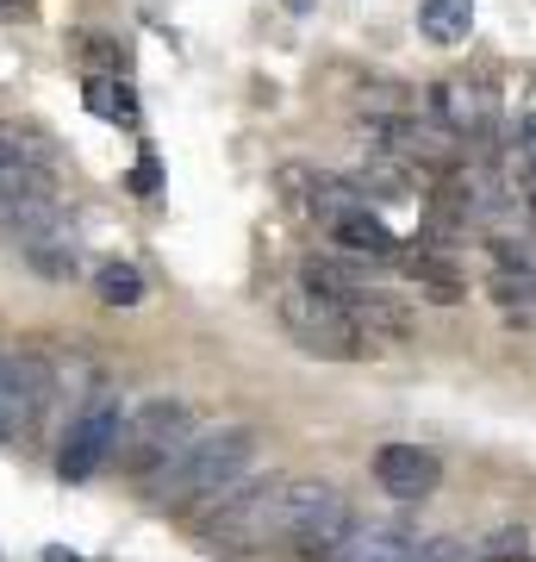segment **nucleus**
<instances>
[{
  "mask_svg": "<svg viewBox=\"0 0 536 562\" xmlns=\"http://www.w3.org/2000/svg\"><path fill=\"white\" fill-rule=\"evenodd\" d=\"M256 462V431L250 425H219V431H199L175 450V457L144 475V494L157 506H206L219 501L225 487H238Z\"/></svg>",
  "mask_w": 536,
  "mask_h": 562,
  "instance_id": "obj_1",
  "label": "nucleus"
},
{
  "mask_svg": "<svg viewBox=\"0 0 536 562\" xmlns=\"http://www.w3.org/2000/svg\"><path fill=\"white\" fill-rule=\"evenodd\" d=\"M350 501H343L331 482H281V506H275V543L281 550H299V557L324 562L350 538Z\"/></svg>",
  "mask_w": 536,
  "mask_h": 562,
  "instance_id": "obj_2",
  "label": "nucleus"
},
{
  "mask_svg": "<svg viewBox=\"0 0 536 562\" xmlns=\"http://www.w3.org/2000/svg\"><path fill=\"white\" fill-rule=\"evenodd\" d=\"M275 319H281V331H287V338H294L306 357L356 362L362 350H368V331L350 319V306H343V301H324V294H312L306 281H299V288H287V294L275 301Z\"/></svg>",
  "mask_w": 536,
  "mask_h": 562,
  "instance_id": "obj_3",
  "label": "nucleus"
},
{
  "mask_svg": "<svg viewBox=\"0 0 536 562\" xmlns=\"http://www.w3.org/2000/svg\"><path fill=\"white\" fill-rule=\"evenodd\" d=\"M213 513L199 519V538L225 550V557H256L275 543V506H281V482H256V487H225L219 501H206Z\"/></svg>",
  "mask_w": 536,
  "mask_h": 562,
  "instance_id": "obj_4",
  "label": "nucleus"
},
{
  "mask_svg": "<svg viewBox=\"0 0 536 562\" xmlns=\"http://www.w3.org/2000/svg\"><path fill=\"white\" fill-rule=\"evenodd\" d=\"M187 438H194V413H187V406L181 401H144L138 413H125L113 462H119L125 475H150V469H162Z\"/></svg>",
  "mask_w": 536,
  "mask_h": 562,
  "instance_id": "obj_5",
  "label": "nucleus"
},
{
  "mask_svg": "<svg viewBox=\"0 0 536 562\" xmlns=\"http://www.w3.org/2000/svg\"><path fill=\"white\" fill-rule=\"evenodd\" d=\"M50 394H57V375L38 350H13L0 357V443H25L38 431V419L50 413Z\"/></svg>",
  "mask_w": 536,
  "mask_h": 562,
  "instance_id": "obj_6",
  "label": "nucleus"
},
{
  "mask_svg": "<svg viewBox=\"0 0 536 562\" xmlns=\"http://www.w3.org/2000/svg\"><path fill=\"white\" fill-rule=\"evenodd\" d=\"M119 425H125L119 394H88L81 413L69 419V431H62V450H57V475L62 482H88V475H100V469L113 462Z\"/></svg>",
  "mask_w": 536,
  "mask_h": 562,
  "instance_id": "obj_7",
  "label": "nucleus"
},
{
  "mask_svg": "<svg viewBox=\"0 0 536 562\" xmlns=\"http://www.w3.org/2000/svg\"><path fill=\"white\" fill-rule=\"evenodd\" d=\"M62 220L57 206V188L44 176L38 162H20V169H0V238H20L32 244L38 232Z\"/></svg>",
  "mask_w": 536,
  "mask_h": 562,
  "instance_id": "obj_8",
  "label": "nucleus"
},
{
  "mask_svg": "<svg viewBox=\"0 0 536 562\" xmlns=\"http://www.w3.org/2000/svg\"><path fill=\"white\" fill-rule=\"evenodd\" d=\"M380 150L399 157L406 169H424V176H449L461 162V138L437 120H418V113H399V120L380 125Z\"/></svg>",
  "mask_w": 536,
  "mask_h": 562,
  "instance_id": "obj_9",
  "label": "nucleus"
},
{
  "mask_svg": "<svg viewBox=\"0 0 536 562\" xmlns=\"http://www.w3.org/2000/svg\"><path fill=\"white\" fill-rule=\"evenodd\" d=\"M375 482H380V494H394V501H424V494H437L443 462L431 457V450H418V443H380Z\"/></svg>",
  "mask_w": 536,
  "mask_h": 562,
  "instance_id": "obj_10",
  "label": "nucleus"
},
{
  "mask_svg": "<svg viewBox=\"0 0 536 562\" xmlns=\"http://www.w3.org/2000/svg\"><path fill=\"white\" fill-rule=\"evenodd\" d=\"M431 113H437V125H449L461 144H480L499 125L493 88H480V81H443L437 94H431Z\"/></svg>",
  "mask_w": 536,
  "mask_h": 562,
  "instance_id": "obj_11",
  "label": "nucleus"
},
{
  "mask_svg": "<svg viewBox=\"0 0 536 562\" xmlns=\"http://www.w3.org/2000/svg\"><path fill=\"white\" fill-rule=\"evenodd\" d=\"M418 531L399 519H375V525H350V538L331 550L324 562H418Z\"/></svg>",
  "mask_w": 536,
  "mask_h": 562,
  "instance_id": "obj_12",
  "label": "nucleus"
},
{
  "mask_svg": "<svg viewBox=\"0 0 536 562\" xmlns=\"http://www.w3.org/2000/svg\"><path fill=\"white\" fill-rule=\"evenodd\" d=\"M299 281L312 288V294H324V301H356V294H368L375 288V269H368V257H306L299 262Z\"/></svg>",
  "mask_w": 536,
  "mask_h": 562,
  "instance_id": "obj_13",
  "label": "nucleus"
},
{
  "mask_svg": "<svg viewBox=\"0 0 536 562\" xmlns=\"http://www.w3.org/2000/svg\"><path fill=\"white\" fill-rule=\"evenodd\" d=\"M399 276H412L431 301H461V269L443 250H431V244H399V257H394Z\"/></svg>",
  "mask_w": 536,
  "mask_h": 562,
  "instance_id": "obj_14",
  "label": "nucleus"
},
{
  "mask_svg": "<svg viewBox=\"0 0 536 562\" xmlns=\"http://www.w3.org/2000/svg\"><path fill=\"white\" fill-rule=\"evenodd\" d=\"M331 238H338L350 257H368V262H394L399 257V238L375 220V206H350L343 220H331Z\"/></svg>",
  "mask_w": 536,
  "mask_h": 562,
  "instance_id": "obj_15",
  "label": "nucleus"
},
{
  "mask_svg": "<svg viewBox=\"0 0 536 562\" xmlns=\"http://www.w3.org/2000/svg\"><path fill=\"white\" fill-rule=\"evenodd\" d=\"M25 262L38 269V276H50V281H76L81 276V250H76V232L69 225H50V232H38V238L25 244Z\"/></svg>",
  "mask_w": 536,
  "mask_h": 562,
  "instance_id": "obj_16",
  "label": "nucleus"
},
{
  "mask_svg": "<svg viewBox=\"0 0 536 562\" xmlns=\"http://www.w3.org/2000/svg\"><path fill=\"white\" fill-rule=\"evenodd\" d=\"M350 319L368 331V344H375V338H412V313H406L394 294H380V288H368V294L350 301Z\"/></svg>",
  "mask_w": 536,
  "mask_h": 562,
  "instance_id": "obj_17",
  "label": "nucleus"
},
{
  "mask_svg": "<svg viewBox=\"0 0 536 562\" xmlns=\"http://www.w3.org/2000/svg\"><path fill=\"white\" fill-rule=\"evenodd\" d=\"M418 32L431 44H443V50L461 44L475 32V0H424V7H418Z\"/></svg>",
  "mask_w": 536,
  "mask_h": 562,
  "instance_id": "obj_18",
  "label": "nucleus"
},
{
  "mask_svg": "<svg viewBox=\"0 0 536 562\" xmlns=\"http://www.w3.org/2000/svg\"><path fill=\"white\" fill-rule=\"evenodd\" d=\"M81 101H88V113H94V120H106V125H138V94H132V81L88 76Z\"/></svg>",
  "mask_w": 536,
  "mask_h": 562,
  "instance_id": "obj_19",
  "label": "nucleus"
},
{
  "mask_svg": "<svg viewBox=\"0 0 536 562\" xmlns=\"http://www.w3.org/2000/svg\"><path fill=\"white\" fill-rule=\"evenodd\" d=\"M356 188H362V201H406L418 181H412V169H406L399 157H375L356 176Z\"/></svg>",
  "mask_w": 536,
  "mask_h": 562,
  "instance_id": "obj_20",
  "label": "nucleus"
},
{
  "mask_svg": "<svg viewBox=\"0 0 536 562\" xmlns=\"http://www.w3.org/2000/svg\"><path fill=\"white\" fill-rule=\"evenodd\" d=\"M94 288H100V301L106 306H138L144 301V276L132 269V262H100Z\"/></svg>",
  "mask_w": 536,
  "mask_h": 562,
  "instance_id": "obj_21",
  "label": "nucleus"
},
{
  "mask_svg": "<svg viewBox=\"0 0 536 562\" xmlns=\"http://www.w3.org/2000/svg\"><path fill=\"white\" fill-rule=\"evenodd\" d=\"M418 562H468V543L461 538H431L418 550Z\"/></svg>",
  "mask_w": 536,
  "mask_h": 562,
  "instance_id": "obj_22",
  "label": "nucleus"
},
{
  "mask_svg": "<svg viewBox=\"0 0 536 562\" xmlns=\"http://www.w3.org/2000/svg\"><path fill=\"white\" fill-rule=\"evenodd\" d=\"M157 188H162V162L150 157V150H144L138 169H132V194H157Z\"/></svg>",
  "mask_w": 536,
  "mask_h": 562,
  "instance_id": "obj_23",
  "label": "nucleus"
},
{
  "mask_svg": "<svg viewBox=\"0 0 536 562\" xmlns=\"http://www.w3.org/2000/svg\"><path fill=\"white\" fill-rule=\"evenodd\" d=\"M20 162H32L25 138H13V132H0V169H20Z\"/></svg>",
  "mask_w": 536,
  "mask_h": 562,
  "instance_id": "obj_24",
  "label": "nucleus"
},
{
  "mask_svg": "<svg viewBox=\"0 0 536 562\" xmlns=\"http://www.w3.org/2000/svg\"><path fill=\"white\" fill-rule=\"evenodd\" d=\"M81 50H88V57H100V63H113V69H125V50L113 38H81Z\"/></svg>",
  "mask_w": 536,
  "mask_h": 562,
  "instance_id": "obj_25",
  "label": "nucleus"
},
{
  "mask_svg": "<svg viewBox=\"0 0 536 562\" xmlns=\"http://www.w3.org/2000/svg\"><path fill=\"white\" fill-rule=\"evenodd\" d=\"M524 157L536 162V113H524Z\"/></svg>",
  "mask_w": 536,
  "mask_h": 562,
  "instance_id": "obj_26",
  "label": "nucleus"
},
{
  "mask_svg": "<svg viewBox=\"0 0 536 562\" xmlns=\"http://www.w3.org/2000/svg\"><path fill=\"white\" fill-rule=\"evenodd\" d=\"M487 562H531V557H517V550H499V557H487Z\"/></svg>",
  "mask_w": 536,
  "mask_h": 562,
  "instance_id": "obj_27",
  "label": "nucleus"
},
{
  "mask_svg": "<svg viewBox=\"0 0 536 562\" xmlns=\"http://www.w3.org/2000/svg\"><path fill=\"white\" fill-rule=\"evenodd\" d=\"M7 7H25V0H7Z\"/></svg>",
  "mask_w": 536,
  "mask_h": 562,
  "instance_id": "obj_28",
  "label": "nucleus"
}]
</instances>
